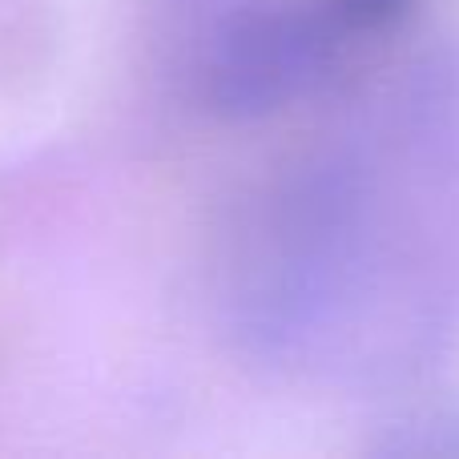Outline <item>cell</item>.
<instances>
[{"label": "cell", "mask_w": 459, "mask_h": 459, "mask_svg": "<svg viewBox=\"0 0 459 459\" xmlns=\"http://www.w3.org/2000/svg\"><path fill=\"white\" fill-rule=\"evenodd\" d=\"M387 452L459 455V415L431 411V415H415V420L395 423V444H387Z\"/></svg>", "instance_id": "obj_1"}]
</instances>
